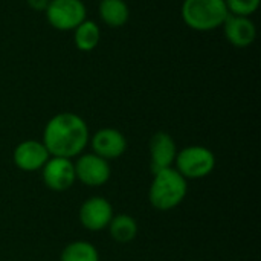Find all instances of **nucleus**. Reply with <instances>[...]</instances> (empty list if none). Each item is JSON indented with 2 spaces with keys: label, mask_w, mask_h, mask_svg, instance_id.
<instances>
[{
  "label": "nucleus",
  "mask_w": 261,
  "mask_h": 261,
  "mask_svg": "<svg viewBox=\"0 0 261 261\" xmlns=\"http://www.w3.org/2000/svg\"><path fill=\"white\" fill-rule=\"evenodd\" d=\"M90 133L86 121L72 112H63L52 116L43 130V144L50 156L76 158L89 145Z\"/></svg>",
  "instance_id": "f257e3e1"
},
{
  "label": "nucleus",
  "mask_w": 261,
  "mask_h": 261,
  "mask_svg": "<svg viewBox=\"0 0 261 261\" xmlns=\"http://www.w3.org/2000/svg\"><path fill=\"white\" fill-rule=\"evenodd\" d=\"M188 193V180L171 167L153 174L148 200L158 211H170L179 206Z\"/></svg>",
  "instance_id": "f03ea898"
},
{
  "label": "nucleus",
  "mask_w": 261,
  "mask_h": 261,
  "mask_svg": "<svg viewBox=\"0 0 261 261\" xmlns=\"http://www.w3.org/2000/svg\"><path fill=\"white\" fill-rule=\"evenodd\" d=\"M180 15L190 29L208 32L222 28L229 12L225 0H184Z\"/></svg>",
  "instance_id": "7ed1b4c3"
},
{
  "label": "nucleus",
  "mask_w": 261,
  "mask_h": 261,
  "mask_svg": "<svg viewBox=\"0 0 261 261\" xmlns=\"http://www.w3.org/2000/svg\"><path fill=\"white\" fill-rule=\"evenodd\" d=\"M174 168L187 180H197L210 176L216 168L214 153L203 145H190L177 151Z\"/></svg>",
  "instance_id": "20e7f679"
},
{
  "label": "nucleus",
  "mask_w": 261,
  "mask_h": 261,
  "mask_svg": "<svg viewBox=\"0 0 261 261\" xmlns=\"http://www.w3.org/2000/svg\"><path fill=\"white\" fill-rule=\"evenodd\" d=\"M44 14L54 29L73 31L87 18V8L83 0H49Z\"/></svg>",
  "instance_id": "39448f33"
},
{
  "label": "nucleus",
  "mask_w": 261,
  "mask_h": 261,
  "mask_svg": "<svg viewBox=\"0 0 261 261\" xmlns=\"http://www.w3.org/2000/svg\"><path fill=\"white\" fill-rule=\"evenodd\" d=\"M73 165L76 180L87 187H102L109 182L112 176V167L109 161L99 158L95 153L80 154Z\"/></svg>",
  "instance_id": "423d86ee"
},
{
  "label": "nucleus",
  "mask_w": 261,
  "mask_h": 261,
  "mask_svg": "<svg viewBox=\"0 0 261 261\" xmlns=\"http://www.w3.org/2000/svg\"><path fill=\"white\" fill-rule=\"evenodd\" d=\"M41 177L44 185L55 193H63L72 188L76 182L75 165L72 159L50 156L49 161L41 168Z\"/></svg>",
  "instance_id": "0eeeda50"
},
{
  "label": "nucleus",
  "mask_w": 261,
  "mask_h": 261,
  "mask_svg": "<svg viewBox=\"0 0 261 261\" xmlns=\"http://www.w3.org/2000/svg\"><path fill=\"white\" fill-rule=\"evenodd\" d=\"M113 216L115 213H113L112 203L106 197H101V196L86 199L78 213L81 225L87 231H93V232L106 229L110 220L113 219Z\"/></svg>",
  "instance_id": "6e6552de"
},
{
  "label": "nucleus",
  "mask_w": 261,
  "mask_h": 261,
  "mask_svg": "<svg viewBox=\"0 0 261 261\" xmlns=\"http://www.w3.org/2000/svg\"><path fill=\"white\" fill-rule=\"evenodd\" d=\"M50 154L41 141L28 139L20 142L12 151L14 165L21 171H40L49 161Z\"/></svg>",
  "instance_id": "1a4fd4ad"
},
{
  "label": "nucleus",
  "mask_w": 261,
  "mask_h": 261,
  "mask_svg": "<svg viewBox=\"0 0 261 261\" xmlns=\"http://www.w3.org/2000/svg\"><path fill=\"white\" fill-rule=\"evenodd\" d=\"M177 145L171 135L167 132H158L150 139V171H158L174 167L177 156Z\"/></svg>",
  "instance_id": "9d476101"
},
{
  "label": "nucleus",
  "mask_w": 261,
  "mask_h": 261,
  "mask_svg": "<svg viewBox=\"0 0 261 261\" xmlns=\"http://www.w3.org/2000/svg\"><path fill=\"white\" fill-rule=\"evenodd\" d=\"M92 145V153L98 154L99 158L106 159V161H112V159H118L121 158L125 150H127V139L125 136L112 127H104L99 128L92 139L89 141Z\"/></svg>",
  "instance_id": "9b49d317"
},
{
  "label": "nucleus",
  "mask_w": 261,
  "mask_h": 261,
  "mask_svg": "<svg viewBox=\"0 0 261 261\" xmlns=\"http://www.w3.org/2000/svg\"><path fill=\"white\" fill-rule=\"evenodd\" d=\"M225 38L234 47H248L254 43L257 37V28L251 17H240V15H228L225 23L222 24Z\"/></svg>",
  "instance_id": "f8f14e48"
},
{
  "label": "nucleus",
  "mask_w": 261,
  "mask_h": 261,
  "mask_svg": "<svg viewBox=\"0 0 261 261\" xmlns=\"http://www.w3.org/2000/svg\"><path fill=\"white\" fill-rule=\"evenodd\" d=\"M98 14L109 28H122L130 18V9L124 0H99Z\"/></svg>",
  "instance_id": "ddd939ff"
},
{
  "label": "nucleus",
  "mask_w": 261,
  "mask_h": 261,
  "mask_svg": "<svg viewBox=\"0 0 261 261\" xmlns=\"http://www.w3.org/2000/svg\"><path fill=\"white\" fill-rule=\"evenodd\" d=\"M101 41V29L96 21L86 18L73 29L75 47L81 52H92Z\"/></svg>",
  "instance_id": "4468645a"
},
{
  "label": "nucleus",
  "mask_w": 261,
  "mask_h": 261,
  "mask_svg": "<svg viewBox=\"0 0 261 261\" xmlns=\"http://www.w3.org/2000/svg\"><path fill=\"white\" fill-rule=\"evenodd\" d=\"M110 237L118 243H130L138 236V222L128 214H116L107 226Z\"/></svg>",
  "instance_id": "2eb2a0df"
},
{
  "label": "nucleus",
  "mask_w": 261,
  "mask_h": 261,
  "mask_svg": "<svg viewBox=\"0 0 261 261\" xmlns=\"http://www.w3.org/2000/svg\"><path fill=\"white\" fill-rule=\"evenodd\" d=\"M60 261H99V252L89 242H72L63 249Z\"/></svg>",
  "instance_id": "dca6fc26"
},
{
  "label": "nucleus",
  "mask_w": 261,
  "mask_h": 261,
  "mask_svg": "<svg viewBox=\"0 0 261 261\" xmlns=\"http://www.w3.org/2000/svg\"><path fill=\"white\" fill-rule=\"evenodd\" d=\"M261 0H225L226 9L231 15L251 17L260 8Z\"/></svg>",
  "instance_id": "f3484780"
},
{
  "label": "nucleus",
  "mask_w": 261,
  "mask_h": 261,
  "mask_svg": "<svg viewBox=\"0 0 261 261\" xmlns=\"http://www.w3.org/2000/svg\"><path fill=\"white\" fill-rule=\"evenodd\" d=\"M26 3L34 11H44L49 5V0H26Z\"/></svg>",
  "instance_id": "a211bd4d"
}]
</instances>
